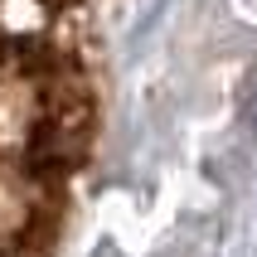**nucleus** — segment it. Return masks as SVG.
<instances>
[{
    "instance_id": "f257e3e1",
    "label": "nucleus",
    "mask_w": 257,
    "mask_h": 257,
    "mask_svg": "<svg viewBox=\"0 0 257 257\" xmlns=\"http://www.w3.org/2000/svg\"><path fill=\"white\" fill-rule=\"evenodd\" d=\"M112 0H0V257H49L102 126Z\"/></svg>"
}]
</instances>
